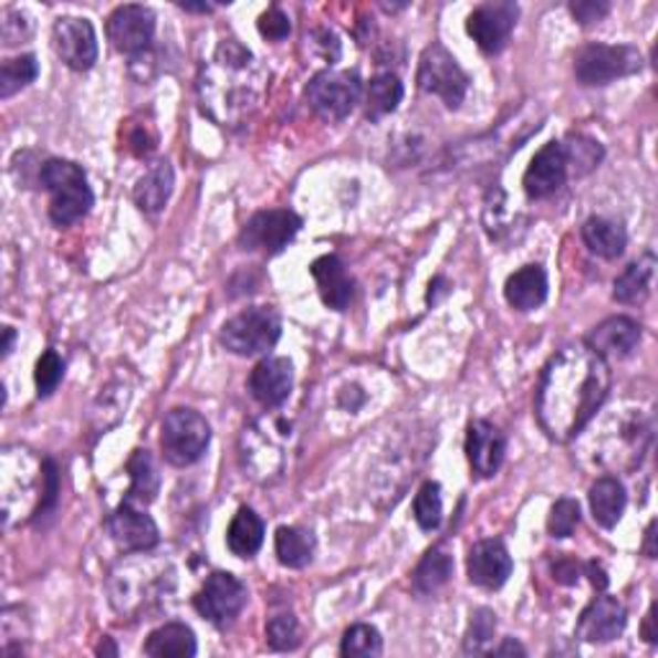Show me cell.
I'll list each match as a JSON object with an SVG mask.
<instances>
[{
    "instance_id": "obj_1",
    "label": "cell",
    "mask_w": 658,
    "mask_h": 658,
    "mask_svg": "<svg viewBox=\"0 0 658 658\" xmlns=\"http://www.w3.org/2000/svg\"><path fill=\"white\" fill-rule=\"evenodd\" d=\"M613 374L609 363L586 343L561 347L545 363L535 394L541 430L556 442L574 440L607 401Z\"/></svg>"
},
{
    "instance_id": "obj_2",
    "label": "cell",
    "mask_w": 658,
    "mask_h": 658,
    "mask_svg": "<svg viewBox=\"0 0 658 658\" xmlns=\"http://www.w3.org/2000/svg\"><path fill=\"white\" fill-rule=\"evenodd\" d=\"M263 81V67L252 52L237 39H224L198 75L203 111H209L221 126L242 124L258 108Z\"/></svg>"
},
{
    "instance_id": "obj_3",
    "label": "cell",
    "mask_w": 658,
    "mask_h": 658,
    "mask_svg": "<svg viewBox=\"0 0 658 658\" xmlns=\"http://www.w3.org/2000/svg\"><path fill=\"white\" fill-rule=\"evenodd\" d=\"M39 180L52 194L50 219L58 227H70L81 221L93 206V190L85 170L77 163L52 157L39 168Z\"/></svg>"
},
{
    "instance_id": "obj_4",
    "label": "cell",
    "mask_w": 658,
    "mask_h": 658,
    "mask_svg": "<svg viewBox=\"0 0 658 658\" xmlns=\"http://www.w3.org/2000/svg\"><path fill=\"white\" fill-rule=\"evenodd\" d=\"M219 340L229 353L242 358L265 355L281 340V316L273 306L244 309L221 327Z\"/></svg>"
},
{
    "instance_id": "obj_5",
    "label": "cell",
    "mask_w": 658,
    "mask_h": 658,
    "mask_svg": "<svg viewBox=\"0 0 658 658\" xmlns=\"http://www.w3.org/2000/svg\"><path fill=\"white\" fill-rule=\"evenodd\" d=\"M211 442V427L196 409L178 407L170 409L163 419V435L160 446L165 453V461L186 469L201 461L206 448Z\"/></svg>"
},
{
    "instance_id": "obj_6",
    "label": "cell",
    "mask_w": 658,
    "mask_h": 658,
    "mask_svg": "<svg viewBox=\"0 0 658 658\" xmlns=\"http://www.w3.org/2000/svg\"><path fill=\"white\" fill-rule=\"evenodd\" d=\"M363 81L351 70H324L306 88V103L324 122H343L361 103Z\"/></svg>"
},
{
    "instance_id": "obj_7",
    "label": "cell",
    "mask_w": 658,
    "mask_h": 658,
    "mask_svg": "<svg viewBox=\"0 0 658 658\" xmlns=\"http://www.w3.org/2000/svg\"><path fill=\"white\" fill-rule=\"evenodd\" d=\"M644 60L630 44H589L576 54L574 73L582 85H609L636 75Z\"/></svg>"
},
{
    "instance_id": "obj_8",
    "label": "cell",
    "mask_w": 658,
    "mask_h": 658,
    "mask_svg": "<svg viewBox=\"0 0 658 658\" xmlns=\"http://www.w3.org/2000/svg\"><path fill=\"white\" fill-rule=\"evenodd\" d=\"M417 85L425 93L438 95L448 108H458L469 93V75L442 44H430L419 58Z\"/></svg>"
},
{
    "instance_id": "obj_9",
    "label": "cell",
    "mask_w": 658,
    "mask_h": 658,
    "mask_svg": "<svg viewBox=\"0 0 658 658\" xmlns=\"http://www.w3.org/2000/svg\"><path fill=\"white\" fill-rule=\"evenodd\" d=\"M244 605H248V586L234 574H227V571L211 574L194 597V607L198 609V615L206 617L211 625H217V628L232 625Z\"/></svg>"
},
{
    "instance_id": "obj_10",
    "label": "cell",
    "mask_w": 658,
    "mask_h": 658,
    "mask_svg": "<svg viewBox=\"0 0 658 658\" xmlns=\"http://www.w3.org/2000/svg\"><path fill=\"white\" fill-rule=\"evenodd\" d=\"M301 229V217L289 209L258 211L240 232L242 250L275 255L289 244Z\"/></svg>"
},
{
    "instance_id": "obj_11",
    "label": "cell",
    "mask_w": 658,
    "mask_h": 658,
    "mask_svg": "<svg viewBox=\"0 0 658 658\" xmlns=\"http://www.w3.org/2000/svg\"><path fill=\"white\" fill-rule=\"evenodd\" d=\"M520 8L510 0H497V3H483L473 8L469 21H466V31L476 42L481 52L497 54L502 52L506 42H510L514 23H518Z\"/></svg>"
},
{
    "instance_id": "obj_12",
    "label": "cell",
    "mask_w": 658,
    "mask_h": 658,
    "mask_svg": "<svg viewBox=\"0 0 658 658\" xmlns=\"http://www.w3.org/2000/svg\"><path fill=\"white\" fill-rule=\"evenodd\" d=\"M52 42L60 60L75 73H85L98 60V39H95L93 23L77 15H62L54 21Z\"/></svg>"
},
{
    "instance_id": "obj_13",
    "label": "cell",
    "mask_w": 658,
    "mask_h": 658,
    "mask_svg": "<svg viewBox=\"0 0 658 658\" xmlns=\"http://www.w3.org/2000/svg\"><path fill=\"white\" fill-rule=\"evenodd\" d=\"M106 34L116 52L137 58L155 39V13L147 6H118L108 15Z\"/></svg>"
},
{
    "instance_id": "obj_14",
    "label": "cell",
    "mask_w": 658,
    "mask_h": 658,
    "mask_svg": "<svg viewBox=\"0 0 658 658\" xmlns=\"http://www.w3.org/2000/svg\"><path fill=\"white\" fill-rule=\"evenodd\" d=\"M625 623H628V613H625L623 602L602 594L578 617L576 638L586 640V644H609L623 636Z\"/></svg>"
},
{
    "instance_id": "obj_15",
    "label": "cell",
    "mask_w": 658,
    "mask_h": 658,
    "mask_svg": "<svg viewBox=\"0 0 658 658\" xmlns=\"http://www.w3.org/2000/svg\"><path fill=\"white\" fill-rule=\"evenodd\" d=\"M108 533L114 543L126 553L153 551L160 543V530L149 514L134 510L129 502H124L108 518Z\"/></svg>"
},
{
    "instance_id": "obj_16",
    "label": "cell",
    "mask_w": 658,
    "mask_h": 658,
    "mask_svg": "<svg viewBox=\"0 0 658 658\" xmlns=\"http://www.w3.org/2000/svg\"><path fill=\"white\" fill-rule=\"evenodd\" d=\"M566 178L568 165L564 145H561V142H549V145L533 157V163H530V168L525 170V178H522V186H525V194L530 198L541 201V198L556 194V190L566 184Z\"/></svg>"
},
{
    "instance_id": "obj_17",
    "label": "cell",
    "mask_w": 658,
    "mask_h": 658,
    "mask_svg": "<svg viewBox=\"0 0 658 658\" xmlns=\"http://www.w3.org/2000/svg\"><path fill=\"white\" fill-rule=\"evenodd\" d=\"M506 453L504 432L487 419H476L469 425V438H466V456H469L471 471L479 479H491L499 471Z\"/></svg>"
},
{
    "instance_id": "obj_18",
    "label": "cell",
    "mask_w": 658,
    "mask_h": 658,
    "mask_svg": "<svg viewBox=\"0 0 658 658\" xmlns=\"http://www.w3.org/2000/svg\"><path fill=\"white\" fill-rule=\"evenodd\" d=\"M469 578L481 589H502L512 576V556L502 541H479L469 551Z\"/></svg>"
},
{
    "instance_id": "obj_19",
    "label": "cell",
    "mask_w": 658,
    "mask_h": 658,
    "mask_svg": "<svg viewBox=\"0 0 658 658\" xmlns=\"http://www.w3.org/2000/svg\"><path fill=\"white\" fill-rule=\"evenodd\" d=\"M250 394L258 404L268 409L281 407L291 396L293 388V366L285 358H265L260 361L250 374Z\"/></svg>"
},
{
    "instance_id": "obj_20",
    "label": "cell",
    "mask_w": 658,
    "mask_h": 658,
    "mask_svg": "<svg viewBox=\"0 0 658 658\" xmlns=\"http://www.w3.org/2000/svg\"><path fill=\"white\" fill-rule=\"evenodd\" d=\"M602 358H628L640 343V324L630 316H609L584 340Z\"/></svg>"
},
{
    "instance_id": "obj_21",
    "label": "cell",
    "mask_w": 658,
    "mask_h": 658,
    "mask_svg": "<svg viewBox=\"0 0 658 658\" xmlns=\"http://www.w3.org/2000/svg\"><path fill=\"white\" fill-rule=\"evenodd\" d=\"M312 275L320 289V296L324 304L335 312H345L351 306L355 283L347 273V268L337 255H322L312 263Z\"/></svg>"
},
{
    "instance_id": "obj_22",
    "label": "cell",
    "mask_w": 658,
    "mask_h": 658,
    "mask_svg": "<svg viewBox=\"0 0 658 658\" xmlns=\"http://www.w3.org/2000/svg\"><path fill=\"white\" fill-rule=\"evenodd\" d=\"M549 296V275L541 265H525L504 283L506 304L518 312H533Z\"/></svg>"
},
{
    "instance_id": "obj_23",
    "label": "cell",
    "mask_w": 658,
    "mask_h": 658,
    "mask_svg": "<svg viewBox=\"0 0 658 658\" xmlns=\"http://www.w3.org/2000/svg\"><path fill=\"white\" fill-rule=\"evenodd\" d=\"M656 275V255L654 252H644L636 263H630L625 271L615 279L613 296L617 304L638 306L651 296V283Z\"/></svg>"
},
{
    "instance_id": "obj_24",
    "label": "cell",
    "mask_w": 658,
    "mask_h": 658,
    "mask_svg": "<svg viewBox=\"0 0 658 658\" xmlns=\"http://www.w3.org/2000/svg\"><path fill=\"white\" fill-rule=\"evenodd\" d=\"M625 504H628V494H625V487L613 476H602L592 483L589 489V506L592 518L602 528H615L620 522Z\"/></svg>"
},
{
    "instance_id": "obj_25",
    "label": "cell",
    "mask_w": 658,
    "mask_h": 658,
    "mask_svg": "<svg viewBox=\"0 0 658 658\" xmlns=\"http://www.w3.org/2000/svg\"><path fill=\"white\" fill-rule=\"evenodd\" d=\"M173 184H176V176H173L170 163H155L134 186V201L145 213L163 211L173 194Z\"/></svg>"
},
{
    "instance_id": "obj_26",
    "label": "cell",
    "mask_w": 658,
    "mask_h": 658,
    "mask_svg": "<svg viewBox=\"0 0 658 658\" xmlns=\"http://www.w3.org/2000/svg\"><path fill=\"white\" fill-rule=\"evenodd\" d=\"M196 636L184 623H165L149 633L145 654L155 658H190L196 656Z\"/></svg>"
},
{
    "instance_id": "obj_27",
    "label": "cell",
    "mask_w": 658,
    "mask_h": 658,
    "mask_svg": "<svg viewBox=\"0 0 658 658\" xmlns=\"http://www.w3.org/2000/svg\"><path fill=\"white\" fill-rule=\"evenodd\" d=\"M582 240L586 248H589L592 255L615 260L625 252L628 234H625V229L613 219L592 217L586 219V224L582 227Z\"/></svg>"
},
{
    "instance_id": "obj_28",
    "label": "cell",
    "mask_w": 658,
    "mask_h": 658,
    "mask_svg": "<svg viewBox=\"0 0 658 658\" xmlns=\"http://www.w3.org/2000/svg\"><path fill=\"white\" fill-rule=\"evenodd\" d=\"M263 541H265L263 520H260L255 510H250V506H240V512L234 514L232 525L227 530L229 551L240 558H252L260 549H263Z\"/></svg>"
},
{
    "instance_id": "obj_29",
    "label": "cell",
    "mask_w": 658,
    "mask_h": 658,
    "mask_svg": "<svg viewBox=\"0 0 658 658\" xmlns=\"http://www.w3.org/2000/svg\"><path fill=\"white\" fill-rule=\"evenodd\" d=\"M450 576H453V556H450L446 545H438L419 561L417 571L411 574V582H415V589L419 594H435L450 582Z\"/></svg>"
},
{
    "instance_id": "obj_30",
    "label": "cell",
    "mask_w": 658,
    "mask_h": 658,
    "mask_svg": "<svg viewBox=\"0 0 658 658\" xmlns=\"http://www.w3.org/2000/svg\"><path fill=\"white\" fill-rule=\"evenodd\" d=\"M129 476H132V487H129V497L126 502H142L149 504L160 491V473H157V466L149 456V450H134L132 461H129Z\"/></svg>"
},
{
    "instance_id": "obj_31",
    "label": "cell",
    "mask_w": 658,
    "mask_h": 658,
    "mask_svg": "<svg viewBox=\"0 0 658 658\" xmlns=\"http://www.w3.org/2000/svg\"><path fill=\"white\" fill-rule=\"evenodd\" d=\"M275 556L283 566L304 568L314 558V537L301 528H279L275 530Z\"/></svg>"
},
{
    "instance_id": "obj_32",
    "label": "cell",
    "mask_w": 658,
    "mask_h": 658,
    "mask_svg": "<svg viewBox=\"0 0 658 658\" xmlns=\"http://www.w3.org/2000/svg\"><path fill=\"white\" fill-rule=\"evenodd\" d=\"M404 98V85L396 75L384 73L376 75L374 81L368 83V93H366V116L370 122H378L388 114H394L399 108V103Z\"/></svg>"
},
{
    "instance_id": "obj_33",
    "label": "cell",
    "mask_w": 658,
    "mask_h": 658,
    "mask_svg": "<svg viewBox=\"0 0 658 658\" xmlns=\"http://www.w3.org/2000/svg\"><path fill=\"white\" fill-rule=\"evenodd\" d=\"M561 145H564L571 176H586V173L597 168L602 157H605V149H602L599 142L592 137H584V134H571L566 142H561Z\"/></svg>"
},
{
    "instance_id": "obj_34",
    "label": "cell",
    "mask_w": 658,
    "mask_h": 658,
    "mask_svg": "<svg viewBox=\"0 0 658 658\" xmlns=\"http://www.w3.org/2000/svg\"><path fill=\"white\" fill-rule=\"evenodd\" d=\"M39 65L34 54H21L15 60H6L0 67V98H11L19 91L36 81Z\"/></svg>"
},
{
    "instance_id": "obj_35",
    "label": "cell",
    "mask_w": 658,
    "mask_h": 658,
    "mask_svg": "<svg viewBox=\"0 0 658 658\" xmlns=\"http://www.w3.org/2000/svg\"><path fill=\"white\" fill-rule=\"evenodd\" d=\"M384 651V640H380V633L374 625H353L351 630L345 633L343 646H340V654L345 658H374Z\"/></svg>"
},
{
    "instance_id": "obj_36",
    "label": "cell",
    "mask_w": 658,
    "mask_h": 658,
    "mask_svg": "<svg viewBox=\"0 0 658 658\" xmlns=\"http://www.w3.org/2000/svg\"><path fill=\"white\" fill-rule=\"evenodd\" d=\"M497 636V615L491 609L481 607L471 615L469 630H466L463 651L466 654H489L491 640Z\"/></svg>"
},
{
    "instance_id": "obj_37",
    "label": "cell",
    "mask_w": 658,
    "mask_h": 658,
    "mask_svg": "<svg viewBox=\"0 0 658 658\" xmlns=\"http://www.w3.org/2000/svg\"><path fill=\"white\" fill-rule=\"evenodd\" d=\"M415 520L417 525L432 533V530L440 528L442 522V497H440V483L427 481L422 489L417 491L415 497Z\"/></svg>"
},
{
    "instance_id": "obj_38",
    "label": "cell",
    "mask_w": 658,
    "mask_h": 658,
    "mask_svg": "<svg viewBox=\"0 0 658 658\" xmlns=\"http://www.w3.org/2000/svg\"><path fill=\"white\" fill-rule=\"evenodd\" d=\"M265 636H268V646H271L273 651H293V648L301 644L299 620L291 613L275 615L271 617V623H268Z\"/></svg>"
},
{
    "instance_id": "obj_39",
    "label": "cell",
    "mask_w": 658,
    "mask_h": 658,
    "mask_svg": "<svg viewBox=\"0 0 658 658\" xmlns=\"http://www.w3.org/2000/svg\"><path fill=\"white\" fill-rule=\"evenodd\" d=\"M65 376V361L60 358L58 351H44L42 358L36 361V370H34V380H36V394L46 399L58 391L60 380Z\"/></svg>"
},
{
    "instance_id": "obj_40",
    "label": "cell",
    "mask_w": 658,
    "mask_h": 658,
    "mask_svg": "<svg viewBox=\"0 0 658 658\" xmlns=\"http://www.w3.org/2000/svg\"><path fill=\"white\" fill-rule=\"evenodd\" d=\"M578 522H582V510H578V502L576 499L564 497L553 504L551 518H549V533L553 537H571L574 535V530L578 528Z\"/></svg>"
},
{
    "instance_id": "obj_41",
    "label": "cell",
    "mask_w": 658,
    "mask_h": 658,
    "mask_svg": "<svg viewBox=\"0 0 658 658\" xmlns=\"http://www.w3.org/2000/svg\"><path fill=\"white\" fill-rule=\"evenodd\" d=\"M44 487H42V499H39V506L34 512V520L44 514H52L54 506H58V497H60V473H58V463L52 458H44Z\"/></svg>"
},
{
    "instance_id": "obj_42",
    "label": "cell",
    "mask_w": 658,
    "mask_h": 658,
    "mask_svg": "<svg viewBox=\"0 0 658 658\" xmlns=\"http://www.w3.org/2000/svg\"><path fill=\"white\" fill-rule=\"evenodd\" d=\"M258 29H260V34H263L265 39H271V42H283V39L291 34V19L281 11L279 6H273V8H268L263 15H260Z\"/></svg>"
},
{
    "instance_id": "obj_43",
    "label": "cell",
    "mask_w": 658,
    "mask_h": 658,
    "mask_svg": "<svg viewBox=\"0 0 658 658\" xmlns=\"http://www.w3.org/2000/svg\"><path fill=\"white\" fill-rule=\"evenodd\" d=\"M571 13H574V19L582 23V27H589V23H597L605 19L609 13V3H602V0H576V3H571Z\"/></svg>"
},
{
    "instance_id": "obj_44",
    "label": "cell",
    "mask_w": 658,
    "mask_h": 658,
    "mask_svg": "<svg viewBox=\"0 0 658 658\" xmlns=\"http://www.w3.org/2000/svg\"><path fill=\"white\" fill-rule=\"evenodd\" d=\"M553 574H556V582L561 584H576L578 564H574V561H561V564L553 566Z\"/></svg>"
},
{
    "instance_id": "obj_45",
    "label": "cell",
    "mask_w": 658,
    "mask_h": 658,
    "mask_svg": "<svg viewBox=\"0 0 658 658\" xmlns=\"http://www.w3.org/2000/svg\"><path fill=\"white\" fill-rule=\"evenodd\" d=\"M489 654H491V656H525L528 651H525V648H522L514 638H504V640H502V646L489 648Z\"/></svg>"
},
{
    "instance_id": "obj_46",
    "label": "cell",
    "mask_w": 658,
    "mask_h": 658,
    "mask_svg": "<svg viewBox=\"0 0 658 658\" xmlns=\"http://www.w3.org/2000/svg\"><path fill=\"white\" fill-rule=\"evenodd\" d=\"M586 568V574H589V578H592V584L597 586L599 592H605L607 589V584H609V578H607V574H605V568H602L597 561H589V564L584 566Z\"/></svg>"
},
{
    "instance_id": "obj_47",
    "label": "cell",
    "mask_w": 658,
    "mask_h": 658,
    "mask_svg": "<svg viewBox=\"0 0 658 658\" xmlns=\"http://www.w3.org/2000/svg\"><path fill=\"white\" fill-rule=\"evenodd\" d=\"M644 553L648 558H656V520H651V525H648V530H646Z\"/></svg>"
},
{
    "instance_id": "obj_48",
    "label": "cell",
    "mask_w": 658,
    "mask_h": 658,
    "mask_svg": "<svg viewBox=\"0 0 658 658\" xmlns=\"http://www.w3.org/2000/svg\"><path fill=\"white\" fill-rule=\"evenodd\" d=\"M654 623H656V605H651V609H648L646 615V623H644V638L648 640V644H656V630H654Z\"/></svg>"
},
{
    "instance_id": "obj_49",
    "label": "cell",
    "mask_w": 658,
    "mask_h": 658,
    "mask_svg": "<svg viewBox=\"0 0 658 658\" xmlns=\"http://www.w3.org/2000/svg\"><path fill=\"white\" fill-rule=\"evenodd\" d=\"M13 340H15V330L13 327H3V347H0V355H3V358H8V355H11V351H13Z\"/></svg>"
},
{
    "instance_id": "obj_50",
    "label": "cell",
    "mask_w": 658,
    "mask_h": 658,
    "mask_svg": "<svg viewBox=\"0 0 658 658\" xmlns=\"http://www.w3.org/2000/svg\"><path fill=\"white\" fill-rule=\"evenodd\" d=\"M95 654H98V656H118V648L111 644V638H103L101 646L95 648Z\"/></svg>"
},
{
    "instance_id": "obj_51",
    "label": "cell",
    "mask_w": 658,
    "mask_h": 658,
    "mask_svg": "<svg viewBox=\"0 0 658 658\" xmlns=\"http://www.w3.org/2000/svg\"><path fill=\"white\" fill-rule=\"evenodd\" d=\"M180 8L184 11H190V13H209L211 11V3H180Z\"/></svg>"
}]
</instances>
